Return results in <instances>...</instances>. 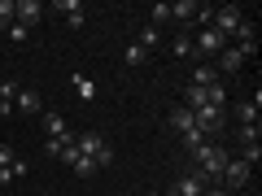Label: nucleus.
Masks as SVG:
<instances>
[{"instance_id": "nucleus-30", "label": "nucleus", "mask_w": 262, "mask_h": 196, "mask_svg": "<svg viewBox=\"0 0 262 196\" xmlns=\"http://www.w3.org/2000/svg\"><path fill=\"white\" fill-rule=\"evenodd\" d=\"M206 196H232V192H227L223 183H214V187H206Z\"/></svg>"}, {"instance_id": "nucleus-7", "label": "nucleus", "mask_w": 262, "mask_h": 196, "mask_svg": "<svg viewBox=\"0 0 262 196\" xmlns=\"http://www.w3.org/2000/svg\"><path fill=\"white\" fill-rule=\"evenodd\" d=\"M214 70H223V75H241V70H245L241 48H223V53L214 57Z\"/></svg>"}, {"instance_id": "nucleus-28", "label": "nucleus", "mask_w": 262, "mask_h": 196, "mask_svg": "<svg viewBox=\"0 0 262 196\" xmlns=\"http://www.w3.org/2000/svg\"><path fill=\"white\" fill-rule=\"evenodd\" d=\"M9 39H13V44H27V39H31V31H27V27H18V22H13V27H9Z\"/></svg>"}, {"instance_id": "nucleus-9", "label": "nucleus", "mask_w": 262, "mask_h": 196, "mask_svg": "<svg viewBox=\"0 0 262 196\" xmlns=\"http://www.w3.org/2000/svg\"><path fill=\"white\" fill-rule=\"evenodd\" d=\"M70 144H75V131H66V135H48V140H44V153H48V157H57V161H61Z\"/></svg>"}, {"instance_id": "nucleus-22", "label": "nucleus", "mask_w": 262, "mask_h": 196, "mask_svg": "<svg viewBox=\"0 0 262 196\" xmlns=\"http://www.w3.org/2000/svg\"><path fill=\"white\" fill-rule=\"evenodd\" d=\"M179 140H184V149H192V153L201 149V144H210V140H206V135H201V131H196V127H192V131H184Z\"/></svg>"}, {"instance_id": "nucleus-19", "label": "nucleus", "mask_w": 262, "mask_h": 196, "mask_svg": "<svg viewBox=\"0 0 262 196\" xmlns=\"http://www.w3.org/2000/svg\"><path fill=\"white\" fill-rule=\"evenodd\" d=\"M70 170H75L79 179H92V175H96V161H92V157H75V161H70Z\"/></svg>"}, {"instance_id": "nucleus-26", "label": "nucleus", "mask_w": 262, "mask_h": 196, "mask_svg": "<svg viewBox=\"0 0 262 196\" xmlns=\"http://www.w3.org/2000/svg\"><path fill=\"white\" fill-rule=\"evenodd\" d=\"M53 9L70 18V13H79V9H83V5H79V0H53Z\"/></svg>"}, {"instance_id": "nucleus-6", "label": "nucleus", "mask_w": 262, "mask_h": 196, "mask_svg": "<svg viewBox=\"0 0 262 196\" xmlns=\"http://www.w3.org/2000/svg\"><path fill=\"white\" fill-rule=\"evenodd\" d=\"M219 183H227V187H249V166H245L241 157H227L223 179H219Z\"/></svg>"}, {"instance_id": "nucleus-5", "label": "nucleus", "mask_w": 262, "mask_h": 196, "mask_svg": "<svg viewBox=\"0 0 262 196\" xmlns=\"http://www.w3.org/2000/svg\"><path fill=\"white\" fill-rule=\"evenodd\" d=\"M13 22H18V27H39V22H44V5H39V0H13Z\"/></svg>"}, {"instance_id": "nucleus-4", "label": "nucleus", "mask_w": 262, "mask_h": 196, "mask_svg": "<svg viewBox=\"0 0 262 196\" xmlns=\"http://www.w3.org/2000/svg\"><path fill=\"white\" fill-rule=\"evenodd\" d=\"M223 48H227V39L219 35L214 27H201V31L192 35V57H219Z\"/></svg>"}, {"instance_id": "nucleus-33", "label": "nucleus", "mask_w": 262, "mask_h": 196, "mask_svg": "<svg viewBox=\"0 0 262 196\" xmlns=\"http://www.w3.org/2000/svg\"><path fill=\"white\" fill-rule=\"evenodd\" d=\"M166 196H175V187H170V192H166Z\"/></svg>"}, {"instance_id": "nucleus-11", "label": "nucleus", "mask_w": 262, "mask_h": 196, "mask_svg": "<svg viewBox=\"0 0 262 196\" xmlns=\"http://www.w3.org/2000/svg\"><path fill=\"white\" fill-rule=\"evenodd\" d=\"M219 83V70H214V65H196V70H192V87H214Z\"/></svg>"}, {"instance_id": "nucleus-24", "label": "nucleus", "mask_w": 262, "mask_h": 196, "mask_svg": "<svg viewBox=\"0 0 262 196\" xmlns=\"http://www.w3.org/2000/svg\"><path fill=\"white\" fill-rule=\"evenodd\" d=\"M236 118H241V122H258V105H253V101H241V105H236Z\"/></svg>"}, {"instance_id": "nucleus-29", "label": "nucleus", "mask_w": 262, "mask_h": 196, "mask_svg": "<svg viewBox=\"0 0 262 196\" xmlns=\"http://www.w3.org/2000/svg\"><path fill=\"white\" fill-rule=\"evenodd\" d=\"M9 161H13V149H9V144H0V166H9Z\"/></svg>"}, {"instance_id": "nucleus-31", "label": "nucleus", "mask_w": 262, "mask_h": 196, "mask_svg": "<svg viewBox=\"0 0 262 196\" xmlns=\"http://www.w3.org/2000/svg\"><path fill=\"white\" fill-rule=\"evenodd\" d=\"M5 183H13V175H9V166H0V187Z\"/></svg>"}, {"instance_id": "nucleus-17", "label": "nucleus", "mask_w": 262, "mask_h": 196, "mask_svg": "<svg viewBox=\"0 0 262 196\" xmlns=\"http://www.w3.org/2000/svg\"><path fill=\"white\" fill-rule=\"evenodd\" d=\"M170 57H192V35H179V39H170Z\"/></svg>"}, {"instance_id": "nucleus-27", "label": "nucleus", "mask_w": 262, "mask_h": 196, "mask_svg": "<svg viewBox=\"0 0 262 196\" xmlns=\"http://www.w3.org/2000/svg\"><path fill=\"white\" fill-rule=\"evenodd\" d=\"M9 175H13V179H27V175H31V166H27L22 157H13V161H9Z\"/></svg>"}, {"instance_id": "nucleus-16", "label": "nucleus", "mask_w": 262, "mask_h": 196, "mask_svg": "<svg viewBox=\"0 0 262 196\" xmlns=\"http://www.w3.org/2000/svg\"><path fill=\"white\" fill-rule=\"evenodd\" d=\"M136 44H140L144 53H153V48L162 44V31H158V27H144V31H140V39H136Z\"/></svg>"}, {"instance_id": "nucleus-15", "label": "nucleus", "mask_w": 262, "mask_h": 196, "mask_svg": "<svg viewBox=\"0 0 262 196\" xmlns=\"http://www.w3.org/2000/svg\"><path fill=\"white\" fill-rule=\"evenodd\" d=\"M122 61H127V65H131V70H140V65H144V61H149V53H144V48H140V44H127V48H122Z\"/></svg>"}, {"instance_id": "nucleus-20", "label": "nucleus", "mask_w": 262, "mask_h": 196, "mask_svg": "<svg viewBox=\"0 0 262 196\" xmlns=\"http://www.w3.org/2000/svg\"><path fill=\"white\" fill-rule=\"evenodd\" d=\"M262 135V122H241V144H258Z\"/></svg>"}, {"instance_id": "nucleus-2", "label": "nucleus", "mask_w": 262, "mask_h": 196, "mask_svg": "<svg viewBox=\"0 0 262 196\" xmlns=\"http://www.w3.org/2000/svg\"><path fill=\"white\" fill-rule=\"evenodd\" d=\"M75 153H79V157H92V161H96V170L114 161V149L105 144L101 131H75Z\"/></svg>"}, {"instance_id": "nucleus-3", "label": "nucleus", "mask_w": 262, "mask_h": 196, "mask_svg": "<svg viewBox=\"0 0 262 196\" xmlns=\"http://www.w3.org/2000/svg\"><path fill=\"white\" fill-rule=\"evenodd\" d=\"M241 22H245V9H241V5H219L214 18H210V27L227 39V35H236V31H241Z\"/></svg>"}, {"instance_id": "nucleus-18", "label": "nucleus", "mask_w": 262, "mask_h": 196, "mask_svg": "<svg viewBox=\"0 0 262 196\" xmlns=\"http://www.w3.org/2000/svg\"><path fill=\"white\" fill-rule=\"evenodd\" d=\"M44 131H48V135H66L70 127H66V118H61V113H44Z\"/></svg>"}, {"instance_id": "nucleus-25", "label": "nucleus", "mask_w": 262, "mask_h": 196, "mask_svg": "<svg viewBox=\"0 0 262 196\" xmlns=\"http://www.w3.org/2000/svg\"><path fill=\"white\" fill-rule=\"evenodd\" d=\"M13 27V0H0V31Z\"/></svg>"}, {"instance_id": "nucleus-8", "label": "nucleus", "mask_w": 262, "mask_h": 196, "mask_svg": "<svg viewBox=\"0 0 262 196\" xmlns=\"http://www.w3.org/2000/svg\"><path fill=\"white\" fill-rule=\"evenodd\" d=\"M13 109H18V113H27V118H35V113L44 109V101H39V96L31 92V87H18V96H13Z\"/></svg>"}, {"instance_id": "nucleus-10", "label": "nucleus", "mask_w": 262, "mask_h": 196, "mask_svg": "<svg viewBox=\"0 0 262 196\" xmlns=\"http://www.w3.org/2000/svg\"><path fill=\"white\" fill-rule=\"evenodd\" d=\"M175 196H206V183H201L196 175H184V179L175 183Z\"/></svg>"}, {"instance_id": "nucleus-21", "label": "nucleus", "mask_w": 262, "mask_h": 196, "mask_svg": "<svg viewBox=\"0 0 262 196\" xmlns=\"http://www.w3.org/2000/svg\"><path fill=\"white\" fill-rule=\"evenodd\" d=\"M241 161H245V166H258V161H262V144H245V149H241Z\"/></svg>"}, {"instance_id": "nucleus-12", "label": "nucleus", "mask_w": 262, "mask_h": 196, "mask_svg": "<svg viewBox=\"0 0 262 196\" xmlns=\"http://www.w3.org/2000/svg\"><path fill=\"white\" fill-rule=\"evenodd\" d=\"M196 9H201L196 0H175V5H170V18H179V22H192V18H196Z\"/></svg>"}, {"instance_id": "nucleus-13", "label": "nucleus", "mask_w": 262, "mask_h": 196, "mask_svg": "<svg viewBox=\"0 0 262 196\" xmlns=\"http://www.w3.org/2000/svg\"><path fill=\"white\" fill-rule=\"evenodd\" d=\"M170 131H179V135H184V131H192V109H184V105H179V109H170Z\"/></svg>"}, {"instance_id": "nucleus-1", "label": "nucleus", "mask_w": 262, "mask_h": 196, "mask_svg": "<svg viewBox=\"0 0 262 196\" xmlns=\"http://www.w3.org/2000/svg\"><path fill=\"white\" fill-rule=\"evenodd\" d=\"M227 157H232V153H223L219 144H201V149L192 153V161H196V170H192V175L201 179V183H219V179H223Z\"/></svg>"}, {"instance_id": "nucleus-32", "label": "nucleus", "mask_w": 262, "mask_h": 196, "mask_svg": "<svg viewBox=\"0 0 262 196\" xmlns=\"http://www.w3.org/2000/svg\"><path fill=\"white\" fill-rule=\"evenodd\" d=\"M9 113H13V105H5V101H0V118H9Z\"/></svg>"}, {"instance_id": "nucleus-14", "label": "nucleus", "mask_w": 262, "mask_h": 196, "mask_svg": "<svg viewBox=\"0 0 262 196\" xmlns=\"http://www.w3.org/2000/svg\"><path fill=\"white\" fill-rule=\"evenodd\" d=\"M70 83H75V92H79V101H88V105L96 101V83H92V79H88V75H75V79H70Z\"/></svg>"}, {"instance_id": "nucleus-23", "label": "nucleus", "mask_w": 262, "mask_h": 196, "mask_svg": "<svg viewBox=\"0 0 262 196\" xmlns=\"http://www.w3.org/2000/svg\"><path fill=\"white\" fill-rule=\"evenodd\" d=\"M158 22H170V5H166V0L149 9V27H158Z\"/></svg>"}]
</instances>
